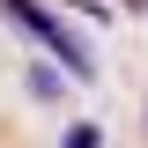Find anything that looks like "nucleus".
<instances>
[{"label":"nucleus","instance_id":"obj_1","mask_svg":"<svg viewBox=\"0 0 148 148\" xmlns=\"http://www.w3.org/2000/svg\"><path fill=\"white\" fill-rule=\"evenodd\" d=\"M0 8H8V22L37 45V59L67 67V89H89V82H96V52H89V45H82V37L52 15V8H45V0H0Z\"/></svg>","mask_w":148,"mask_h":148},{"label":"nucleus","instance_id":"obj_2","mask_svg":"<svg viewBox=\"0 0 148 148\" xmlns=\"http://www.w3.org/2000/svg\"><path fill=\"white\" fill-rule=\"evenodd\" d=\"M22 89H30L37 104H67V96H74V89H67V74H59L52 59H30V74H22Z\"/></svg>","mask_w":148,"mask_h":148},{"label":"nucleus","instance_id":"obj_3","mask_svg":"<svg viewBox=\"0 0 148 148\" xmlns=\"http://www.w3.org/2000/svg\"><path fill=\"white\" fill-rule=\"evenodd\" d=\"M59 148H111V141H104V126H96V119H74V126L59 133Z\"/></svg>","mask_w":148,"mask_h":148}]
</instances>
